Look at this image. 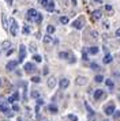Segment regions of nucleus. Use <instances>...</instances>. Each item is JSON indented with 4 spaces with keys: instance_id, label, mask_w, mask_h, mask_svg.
<instances>
[{
    "instance_id": "nucleus-15",
    "label": "nucleus",
    "mask_w": 120,
    "mask_h": 121,
    "mask_svg": "<svg viewBox=\"0 0 120 121\" xmlns=\"http://www.w3.org/2000/svg\"><path fill=\"white\" fill-rule=\"evenodd\" d=\"M89 53H90V55H97L98 53V48L97 46H92V48H89Z\"/></svg>"
},
{
    "instance_id": "nucleus-38",
    "label": "nucleus",
    "mask_w": 120,
    "mask_h": 121,
    "mask_svg": "<svg viewBox=\"0 0 120 121\" xmlns=\"http://www.w3.org/2000/svg\"><path fill=\"white\" fill-rule=\"evenodd\" d=\"M12 109H14V110H19V106H18V105H14V106H12Z\"/></svg>"
},
{
    "instance_id": "nucleus-37",
    "label": "nucleus",
    "mask_w": 120,
    "mask_h": 121,
    "mask_svg": "<svg viewBox=\"0 0 120 121\" xmlns=\"http://www.w3.org/2000/svg\"><path fill=\"white\" fill-rule=\"evenodd\" d=\"M32 97H34V98H37V97H38V93H37V91H34V93L32 94Z\"/></svg>"
},
{
    "instance_id": "nucleus-4",
    "label": "nucleus",
    "mask_w": 120,
    "mask_h": 121,
    "mask_svg": "<svg viewBox=\"0 0 120 121\" xmlns=\"http://www.w3.org/2000/svg\"><path fill=\"white\" fill-rule=\"evenodd\" d=\"M72 27L81 30V29L83 27V21H82V19H76V21H74V22H72Z\"/></svg>"
},
{
    "instance_id": "nucleus-39",
    "label": "nucleus",
    "mask_w": 120,
    "mask_h": 121,
    "mask_svg": "<svg viewBox=\"0 0 120 121\" xmlns=\"http://www.w3.org/2000/svg\"><path fill=\"white\" fill-rule=\"evenodd\" d=\"M40 1H41V4H42V6H45V4H46V1H48V0H40Z\"/></svg>"
},
{
    "instance_id": "nucleus-27",
    "label": "nucleus",
    "mask_w": 120,
    "mask_h": 121,
    "mask_svg": "<svg viewBox=\"0 0 120 121\" xmlns=\"http://www.w3.org/2000/svg\"><path fill=\"white\" fill-rule=\"evenodd\" d=\"M90 67H92L93 69H96V71H97V69H100V67H98V64H96V63H92V64H90Z\"/></svg>"
},
{
    "instance_id": "nucleus-16",
    "label": "nucleus",
    "mask_w": 120,
    "mask_h": 121,
    "mask_svg": "<svg viewBox=\"0 0 120 121\" xmlns=\"http://www.w3.org/2000/svg\"><path fill=\"white\" fill-rule=\"evenodd\" d=\"M0 110H1V112H4V113H7V112H10L5 104H0Z\"/></svg>"
},
{
    "instance_id": "nucleus-17",
    "label": "nucleus",
    "mask_w": 120,
    "mask_h": 121,
    "mask_svg": "<svg viewBox=\"0 0 120 121\" xmlns=\"http://www.w3.org/2000/svg\"><path fill=\"white\" fill-rule=\"evenodd\" d=\"M1 23H3V27L7 30V29H8V23H7V19H5L4 15H3V18H1Z\"/></svg>"
},
{
    "instance_id": "nucleus-20",
    "label": "nucleus",
    "mask_w": 120,
    "mask_h": 121,
    "mask_svg": "<svg viewBox=\"0 0 120 121\" xmlns=\"http://www.w3.org/2000/svg\"><path fill=\"white\" fill-rule=\"evenodd\" d=\"M10 46H11V42H10V41H4V42H3V49H8Z\"/></svg>"
},
{
    "instance_id": "nucleus-31",
    "label": "nucleus",
    "mask_w": 120,
    "mask_h": 121,
    "mask_svg": "<svg viewBox=\"0 0 120 121\" xmlns=\"http://www.w3.org/2000/svg\"><path fill=\"white\" fill-rule=\"evenodd\" d=\"M32 80H33L34 83H38V82H40V78H38V76H33Z\"/></svg>"
},
{
    "instance_id": "nucleus-1",
    "label": "nucleus",
    "mask_w": 120,
    "mask_h": 121,
    "mask_svg": "<svg viewBox=\"0 0 120 121\" xmlns=\"http://www.w3.org/2000/svg\"><path fill=\"white\" fill-rule=\"evenodd\" d=\"M8 30H10V33L16 37V34H18V22H16L15 19H10V23H8Z\"/></svg>"
},
{
    "instance_id": "nucleus-24",
    "label": "nucleus",
    "mask_w": 120,
    "mask_h": 121,
    "mask_svg": "<svg viewBox=\"0 0 120 121\" xmlns=\"http://www.w3.org/2000/svg\"><path fill=\"white\" fill-rule=\"evenodd\" d=\"M49 110L53 112V113H57V108H56L55 105H51V106H49Z\"/></svg>"
},
{
    "instance_id": "nucleus-2",
    "label": "nucleus",
    "mask_w": 120,
    "mask_h": 121,
    "mask_svg": "<svg viewBox=\"0 0 120 121\" xmlns=\"http://www.w3.org/2000/svg\"><path fill=\"white\" fill-rule=\"evenodd\" d=\"M104 112H105V114L106 116H112L115 113V105L113 104H109L105 106V109H104Z\"/></svg>"
},
{
    "instance_id": "nucleus-13",
    "label": "nucleus",
    "mask_w": 120,
    "mask_h": 121,
    "mask_svg": "<svg viewBox=\"0 0 120 121\" xmlns=\"http://www.w3.org/2000/svg\"><path fill=\"white\" fill-rule=\"evenodd\" d=\"M23 68H25V69H26L27 72H32L33 69H34V65H33L32 63H26V64H25V67H23Z\"/></svg>"
},
{
    "instance_id": "nucleus-34",
    "label": "nucleus",
    "mask_w": 120,
    "mask_h": 121,
    "mask_svg": "<svg viewBox=\"0 0 120 121\" xmlns=\"http://www.w3.org/2000/svg\"><path fill=\"white\" fill-rule=\"evenodd\" d=\"M105 10H106V11H112V6H109V4H106V6H105Z\"/></svg>"
},
{
    "instance_id": "nucleus-23",
    "label": "nucleus",
    "mask_w": 120,
    "mask_h": 121,
    "mask_svg": "<svg viewBox=\"0 0 120 121\" xmlns=\"http://www.w3.org/2000/svg\"><path fill=\"white\" fill-rule=\"evenodd\" d=\"M60 22L64 23V25H65V23H68V18H67V17H60Z\"/></svg>"
},
{
    "instance_id": "nucleus-33",
    "label": "nucleus",
    "mask_w": 120,
    "mask_h": 121,
    "mask_svg": "<svg viewBox=\"0 0 120 121\" xmlns=\"http://www.w3.org/2000/svg\"><path fill=\"white\" fill-rule=\"evenodd\" d=\"M115 120H117V118H120V112H115Z\"/></svg>"
},
{
    "instance_id": "nucleus-25",
    "label": "nucleus",
    "mask_w": 120,
    "mask_h": 121,
    "mask_svg": "<svg viewBox=\"0 0 120 121\" xmlns=\"http://www.w3.org/2000/svg\"><path fill=\"white\" fill-rule=\"evenodd\" d=\"M51 41H52V38H51V35H46V37L44 38V42H45V44H49Z\"/></svg>"
},
{
    "instance_id": "nucleus-22",
    "label": "nucleus",
    "mask_w": 120,
    "mask_h": 121,
    "mask_svg": "<svg viewBox=\"0 0 120 121\" xmlns=\"http://www.w3.org/2000/svg\"><path fill=\"white\" fill-rule=\"evenodd\" d=\"M59 57H61V59H67V57H68V53H65V52H60Z\"/></svg>"
},
{
    "instance_id": "nucleus-42",
    "label": "nucleus",
    "mask_w": 120,
    "mask_h": 121,
    "mask_svg": "<svg viewBox=\"0 0 120 121\" xmlns=\"http://www.w3.org/2000/svg\"><path fill=\"white\" fill-rule=\"evenodd\" d=\"M72 3H74V4H76V0H72Z\"/></svg>"
},
{
    "instance_id": "nucleus-44",
    "label": "nucleus",
    "mask_w": 120,
    "mask_h": 121,
    "mask_svg": "<svg viewBox=\"0 0 120 121\" xmlns=\"http://www.w3.org/2000/svg\"><path fill=\"white\" fill-rule=\"evenodd\" d=\"M0 86H1V82H0Z\"/></svg>"
},
{
    "instance_id": "nucleus-12",
    "label": "nucleus",
    "mask_w": 120,
    "mask_h": 121,
    "mask_svg": "<svg viewBox=\"0 0 120 121\" xmlns=\"http://www.w3.org/2000/svg\"><path fill=\"white\" fill-rule=\"evenodd\" d=\"M112 60H113V57H112V56L111 55H108V53H106V55H105V57H104V63H105V64H109V63H112Z\"/></svg>"
},
{
    "instance_id": "nucleus-6",
    "label": "nucleus",
    "mask_w": 120,
    "mask_h": 121,
    "mask_svg": "<svg viewBox=\"0 0 120 121\" xmlns=\"http://www.w3.org/2000/svg\"><path fill=\"white\" fill-rule=\"evenodd\" d=\"M45 8H46V11H53L55 10V3L52 0H48V3L45 4Z\"/></svg>"
},
{
    "instance_id": "nucleus-8",
    "label": "nucleus",
    "mask_w": 120,
    "mask_h": 121,
    "mask_svg": "<svg viewBox=\"0 0 120 121\" xmlns=\"http://www.w3.org/2000/svg\"><path fill=\"white\" fill-rule=\"evenodd\" d=\"M55 86H56V79H55L53 76H51V78H49V80H48V87L49 88H53Z\"/></svg>"
},
{
    "instance_id": "nucleus-35",
    "label": "nucleus",
    "mask_w": 120,
    "mask_h": 121,
    "mask_svg": "<svg viewBox=\"0 0 120 121\" xmlns=\"http://www.w3.org/2000/svg\"><path fill=\"white\" fill-rule=\"evenodd\" d=\"M92 35H93V38H97V37H98V33H97V31H92Z\"/></svg>"
},
{
    "instance_id": "nucleus-29",
    "label": "nucleus",
    "mask_w": 120,
    "mask_h": 121,
    "mask_svg": "<svg viewBox=\"0 0 120 121\" xmlns=\"http://www.w3.org/2000/svg\"><path fill=\"white\" fill-rule=\"evenodd\" d=\"M34 60L37 61V63H41V60H42V59H41V56H38V55H34Z\"/></svg>"
},
{
    "instance_id": "nucleus-30",
    "label": "nucleus",
    "mask_w": 120,
    "mask_h": 121,
    "mask_svg": "<svg viewBox=\"0 0 120 121\" xmlns=\"http://www.w3.org/2000/svg\"><path fill=\"white\" fill-rule=\"evenodd\" d=\"M106 86H108L109 88H112V87H113V82H112V80H109V79H108V80H106Z\"/></svg>"
},
{
    "instance_id": "nucleus-28",
    "label": "nucleus",
    "mask_w": 120,
    "mask_h": 121,
    "mask_svg": "<svg viewBox=\"0 0 120 121\" xmlns=\"http://www.w3.org/2000/svg\"><path fill=\"white\" fill-rule=\"evenodd\" d=\"M46 30H48V33H49V34L55 33V27H53V26H48V29H46Z\"/></svg>"
},
{
    "instance_id": "nucleus-43",
    "label": "nucleus",
    "mask_w": 120,
    "mask_h": 121,
    "mask_svg": "<svg viewBox=\"0 0 120 121\" xmlns=\"http://www.w3.org/2000/svg\"><path fill=\"white\" fill-rule=\"evenodd\" d=\"M96 1H101V0H96Z\"/></svg>"
},
{
    "instance_id": "nucleus-26",
    "label": "nucleus",
    "mask_w": 120,
    "mask_h": 121,
    "mask_svg": "<svg viewBox=\"0 0 120 121\" xmlns=\"http://www.w3.org/2000/svg\"><path fill=\"white\" fill-rule=\"evenodd\" d=\"M41 21H42V17H41V14H37V17H36V22L40 23Z\"/></svg>"
},
{
    "instance_id": "nucleus-11",
    "label": "nucleus",
    "mask_w": 120,
    "mask_h": 121,
    "mask_svg": "<svg viewBox=\"0 0 120 121\" xmlns=\"http://www.w3.org/2000/svg\"><path fill=\"white\" fill-rule=\"evenodd\" d=\"M101 15H102L101 10H96V11L93 12V19H100V18H101Z\"/></svg>"
},
{
    "instance_id": "nucleus-18",
    "label": "nucleus",
    "mask_w": 120,
    "mask_h": 121,
    "mask_svg": "<svg viewBox=\"0 0 120 121\" xmlns=\"http://www.w3.org/2000/svg\"><path fill=\"white\" fill-rule=\"evenodd\" d=\"M94 80H96L97 83H101L104 80V76H102V75H97V76L94 78Z\"/></svg>"
},
{
    "instance_id": "nucleus-32",
    "label": "nucleus",
    "mask_w": 120,
    "mask_h": 121,
    "mask_svg": "<svg viewBox=\"0 0 120 121\" xmlns=\"http://www.w3.org/2000/svg\"><path fill=\"white\" fill-rule=\"evenodd\" d=\"M70 120H71V121H78V118H76V116L70 114Z\"/></svg>"
},
{
    "instance_id": "nucleus-19",
    "label": "nucleus",
    "mask_w": 120,
    "mask_h": 121,
    "mask_svg": "<svg viewBox=\"0 0 120 121\" xmlns=\"http://www.w3.org/2000/svg\"><path fill=\"white\" fill-rule=\"evenodd\" d=\"M18 98H19V95H18V93H14V95L10 98V102H14V101H18Z\"/></svg>"
},
{
    "instance_id": "nucleus-36",
    "label": "nucleus",
    "mask_w": 120,
    "mask_h": 121,
    "mask_svg": "<svg viewBox=\"0 0 120 121\" xmlns=\"http://www.w3.org/2000/svg\"><path fill=\"white\" fill-rule=\"evenodd\" d=\"M82 57H83V60H87V53L86 52H83V56H82Z\"/></svg>"
},
{
    "instance_id": "nucleus-41",
    "label": "nucleus",
    "mask_w": 120,
    "mask_h": 121,
    "mask_svg": "<svg viewBox=\"0 0 120 121\" xmlns=\"http://www.w3.org/2000/svg\"><path fill=\"white\" fill-rule=\"evenodd\" d=\"M5 1H7V4H8V6H11V4H12V0H5Z\"/></svg>"
},
{
    "instance_id": "nucleus-3",
    "label": "nucleus",
    "mask_w": 120,
    "mask_h": 121,
    "mask_svg": "<svg viewBox=\"0 0 120 121\" xmlns=\"http://www.w3.org/2000/svg\"><path fill=\"white\" fill-rule=\"evenodd\" d=\"M25 56H26V48H25V45H21L19 46V63H22L23 61V59H25Z\"/></svg>"
},
{
    "instance_id": "nucleus-7",
    "label": "nucleus",
    "mask_w": 120,
    "mask_h": 121,
    "mask_svg": "<svg viewBox=\"0 0 120 121\" xmlns=\"http://www.w3.org/2000/svg\"><path fill=\"white\" fill-rule=\"evenodd\" d=\"M37 14H38V12L36 11L34 8H30V10L27 11V15H29V18H30V19H33V18L36 19V17H37Z\"/></svg>"
},
{
    "instance_id": "nucleus-5",
    "label": "nucleus",
    "mask_w": 120,
    "mask_h": 121,
    "mask_svg": "<svg viewBox=\"0 0 120 121\" xmlns=\"http://www.w3.org/2000/svg\"><path fill=\"white\" fill-rule=\"evenodd\" d=\"M59 84H60V87H61V88H67V87H68V84H70V82H68V79L63 78V79H60Z\"/></svg>"
},
{
    "instance_id": "nucleus-9",
    "label": "nucleus",
    "mask_w": 120,
    "mask_h": 121,
    "mask_svg": "<svg viewBox=\"0 0 120 121\" xmlns=\"http://www.w3.org/2000/svg\"><path fill=\"white\" fill-rule=\"evenodd\" d=\"M86 82H87V79L86 78H83V76H78L76 78V84H86Z\"/></svg>"
},
{
    "instance_id": "nucleus-14",
    "label": "nucleus",
    "mask_w": 120,
    "mask_h": 121,
    "mask_svg": "<svg viewBox=\"0 0 120 121\" xmlns=\"http://www.w3.org/2000/svg\"><path fill=\"white\" fill-rule=\"evenodd\" d=\"M15 67H16V63H15V61H10V63L7 64V69H8V71H12Z\"/></svg>"
},
{
    "instance_id": "nucleus-10",
    "label": "nucleus",
    "mask_w": 120,
    "mask_h": 121,
    "mask_svg": "<svg viewBox=\"0 0 120 121\" xmlns=\"http://www.w3.org/2000/svg\"><path fill=\"white\" fill-rule=\"evenodd\" d=\"M102 95H104L102 90H96V91H94V99H100Z\"/></svg>"
},
{
    "instance_id": "nucleus-21",
    "label": "nucleus",
    "mask_w": 120,
    "mask_h": 121,
    "mask_svg": "<svg viewBox=\"0 0 120 121\" xmlns=\"http://www.w3.org/2000/svg\"><path fill=\"white\" fill-rule=\"evenodd\" d=\"M29 33H30V27L27 25H25L23 26V34H29Z\"/></svg>"
},
{
    "instance_id": "nucleus-40",
    "label": "nucleus",
    "mask_w": 120,
    "mask_h": 121,
    "mask_svg": "<svg viewBox=\"0 0 120 121\" xmlns=\"http://www.w3.org/2000/svg\"><path fill=\"white\" fill-rule=\"evenodd\" d=\"M116 35H117V37H120V29H117V30H116Z\"/></svg>"
}]
</instances>
